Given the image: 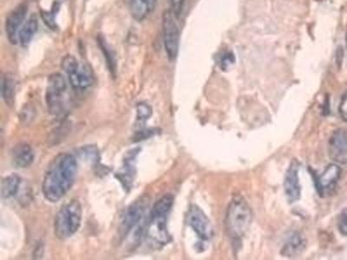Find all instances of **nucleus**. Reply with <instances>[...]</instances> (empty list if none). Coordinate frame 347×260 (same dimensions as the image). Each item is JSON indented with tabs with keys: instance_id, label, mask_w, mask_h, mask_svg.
<instances>
[{
	"instance_id": "f257e3e1",
	"label": "nucleus",
	"mask_w": 347,
	"mask_h": 260,
	"mask_svg": "<svg viewBox=\"0 0 347 260\" xmlns=\"http://www.w3.org/2000/svg\"><path fill=\"white\" fill-rule=\"evenodd\" d=\"M78 173V162L70 153H60L52 161L43 177L42 191L49 201H59L71 188Z\"/></svg>"
},
{
	"instance_id": "f03ea898",
	"label": "nucleus",
	"mask_w": 347,
	"mask_h": 260,
	"mask_svg": "<svg viewBox=\"0 0 347 260\" xmlns=\"http://www.w3.org/2000/svg\"><path fill=\"white\" fill-rule=\"evenodd\" d=\"M252 210L245 199L236 197L229 204L225 218L226 231L234 243H240L249 231Z\"/></svg>"
},
{
	"instance_id": "7ed1b4c3",
	"label": "nucleus",
	"mask_w": 347,
	"mask_h": 260,
	"mask_svg": "<svg viewBox=\"0 0 347 260\" xmlns=\"http://www.w3.org/2000/svg\"><path fill=\"white\" fill-rule=\"evenodd\" d=\"M83 208L78 199L64 204L56 214L54 234L59 240H67L78 231L81 225Z\"/></svg>"
},
{
	"instance_id": "20e7f679",
	"label": "nucleus",
	"mask_w": 347,
	"mask_h": 260,
	"mask_svg": "<svg viewBox=\"0 0 347 260\" xmlns=\"http://www.w3.org/2000/svg\"><path fill=\"white\" fill-rule=\"evenodd\" d=\"M47 108L53 116L65 115L69 109L68 85L64 75L60 73H53L47 80L45 94Z\"/></svg>"
},
{
	"instance_id": "39448f33",
	"label": "nucleus",
	"mask_w": 347,
	"mask_h": 260,
	"mask_svg": "<svg viewBox=\"0 0 347 260\" xmlns=\"http://www.w3.org/2000/svg\"><path fill=\"white\" fill-rule=\"evenodd\" d=\"M148 203L146 199H140L128 207L121 220L120 233L122 238H127L134 232V239L138 240L143 231V223L147 215Z\"/></svg>"
},
{
	"instance_id": "423d86ee",
	"label": "nucleus",
	"mask_w": 347,
	"mask_h": 260,
	"mask_svg": "<svg viewBox=\"0 0 347 260\" xmlns=\"http://www.w3.org/2000/svg\"><path fill=\"white\" fill-rule=\"evenodd\" d=\"M176 16L171 10H166L162 14V32L165 50L168 59L174 61L179 50L180 32L176 20Z\"/></svg>"
},
{
	"instance_id": "0eeeda50",
	"label": "nucleus",
	"mask_w": 347,
	"mask_h": 260,
	"mask_svg": "<svg viewBox=\"0 0 347 260\" xmlns=\"http://www.w3.org/2000/svg\"><path fill=\"white\" fill-rule=\"evenodd\" d=\"M187 224L203 241L211 240L214 235V229L210 220L204 212L197 205H190L188 209Z\"/></svg>"
},
{
	"instance_id": "6e6552de",
	"label": "nucleus",
	"mask_w": 347,
	"mask_h": 260,
	"mask_svg": "<svg viewBox=\"0 0 347 260\" xmlns=\"http://www.w3.org/2000/svg\"><path fill=\"white\" fill-rule=\"evenodd\" d=\"M168 215L148 214L146 234L151 242L163 246L170 242L171 236L167 226Z\"/></svg>"
},
{
	"instance_id": "1a4fd4ad",
	"label": "nucleus",
	"mask_w": 347,
	"mask_h": 260,
	"mask_svg": "<svg viewBox=\"0 0 347 260\" xmlns=\"http://www.w3.org/2000/svg\"><path fill=\"white\" fill-rule=\"evenodd\" d=\"M328 154L336 163L347 164V130L338 128L333 132L328 142Z\"/></svg>"
},
{
	"instance_id": "9d476101",
	"label": "nucleus",
	"mask_w": 347,
	"mask_h": 260,
	"mask_svg": "<svg viewBox=\"0 0 347 260\" xmlns=\"http://www.w3.org/2000/svg\"><path fill=\"white\" fill-rule=\"evenodd\" d=\"M341 176V168L337 164H330L323 173L316 179V188L318 194L324 196L331 194Z\"/></svg>"
},
{
	"instance_id": "9b49d317",
	"label": "nucleus",
	"mask_w": 347,
	"mask_h": 260,
	"mask_svg": "<svg viewBox=\"0 0 347 260\" xmlns=\"http://www.w3.org/2000/svg\"><path fill=\"white\" fill-rule=\"evenodd\" d=\"M300 164L297 161H292L287 169L284 180V189L286 199L290 203H294L301 199V187L299 179Z\"/></svg>"
},
{
	"instance_id": "f8f14e48",
	"label": "nucleus",
	"mask_w": 347,
	"mask_h": 260,
	"mask_svg": "<svg viewBox=\"0 0 347 260\" xmlns=\"http://www.w3.org/2000/svg\"><path fill=\"white\" fill-rule=\"evenodd\" d=\"M26 13H27V6L23 4H21L8 15V17H6V35H7L9 41L12 44H16L18 42V34L20 32L19 28L26 18Z\"/></svg>"
},
{
	"instance_id": "ddd939ff",
	"label": "nucleus",
	"mask_w": 347,
	"mask_h": 260,
	"mask_svg": "<svg viewBox=\"0 0 347 260\" xmlns=\"http://www.w3.org/2000/svg\"><path fill=\"white\" fill-rule=\"evenodd\" d=\"M69 84L76 90H85L94 84V75L90 67L79 64L77 69L68 75Z\"/></svg>"
},
{
	"instance_id": "4468645a",
	"label": "nucleus",
	"mask_w": 347,
	"mask_h": 260,
	"mask_svg": "<svg viewBox=\"0 0 347 260\" xmlns=\"http://www.w3.org/2000/svg\"><path fill=\"white\" fill-rule=\"evenodd\" d=\"M138 153V149L136 148L133 150H130L127 153L123 162V167L117 175V178L125 188H131V185L133 183L134 177L136 174V156Z\"/></svg>"
},
{
	"instance_id": "2eb2a0df",
	"label": "nucleus",
	"mask_w": 347,
	"mask_h": 260,
	"mask_svg": "<svg viewBox=\"0 0 347 260\" xmlns=\"http://www.w3.org/2000/svg\"><path fill=\"white\" fill-rule=\"evenodd\" d=\"M306 246H307L306 238L304 237L301 232L294 231L289 235V237L286 239V242L284 243L281 254L285 257H296L305 250Z\"/></svg>"
},
{
	"instance_id": "dca6fc26",
	"label": "nucleus",
	"mask_w": 347,
	"mask_h": 260,
	"mask_svg": "<svg viewBox=\"0 0 347 260\" xmlns=\"http://www.w3.org/2000/svg\"><path fill=\"white\" fill-rule=\"evenodd\" d=\"M12 163L16 168H26L34 161V152L27 143H20L13 148L12 152Z\"/></svg>"
},
{
	"instance_id": "f3484780",
	"label": "nucleus",
	"mask_w": 347,
	"mask_h": 260,
	"mask_svg": "<svg viewBox=\"0 0 347 260\" xmlns=\"http://www.w3.org/2000/svg\"><path fill=\"white\" fill-rule=\"evenodd\" d=\"M157 0H130V13L137 21H142L153 12Z\"/></svg>"
},
{
	"instance_id": "a211bd4d",
	"label": "nucleus",
	"mask_w": 347,
	"mask_h": 260,
	"mask_svg": "<svg viewBox=\"0 0 347 260\" xmlns=\"http://www.w3.org/2000/svg\"><path fill=\"white\" fill-rule=\"evenodd\" d=\"M21 186V178L17 174L12 173L11 175L4 178L1 183V196L2 199H12L19 192Z\"/></svg>"
},
{
	"instance_id": "6ab92c4d",
	"label": "nucleus",
	"mask_w": 347,
	"mask_h": 260,
	"mask_svg": "<svg viewBox=\"0 0 347 260\" xmlns=\"http://www.w3.org/2000/svg\"><path fill=\"white\" fill-rule=\"evenodd\" d=\"M38 18L34 15H32L22 26L19 34H18V40L20 42L22 46L26 47L29 45V43H31L34 35L38 31Z\"/></svg>"
},
{
	"instance_id": "aec40b11",
	"label": "nucleus",
	"mask_w": 347,
	"mask_h": 260,
	"mask_svg": "<svg viewBox=\"0 0 347 260\" xmlns=\"http://www.w3.org/2000/svg\"><path fill=\"white\" fill-rule=\"evenodd\" d=\"M16 95V80L14 75L6 73L2 82V96L6 105L12 106L14 104Z\"/></svg>"
},
{
	"instance_id": "412c9836",
	"label": "nucleus",
	"mask_w": 347,
	"mask_h": 260,
	"mask_svg": "<svg viewBox=\"0 0 347 260\" xmlns=\"http://www.w3.org/2000/svg\"><path fill=\"white\" fill-rule=\"evenodd\" d=\"M173 204L174 197L171 194H166L155 203L150 214L154 215H168Z\"/></svg>"
},
{
	"instance_id": "4be33fe9",
	"label": "nucleus",
	"mask_w": 347,
	"mask_h": 260,
	"mask_svg": "<svg viewBox=\"0 0 347 260\" xmlns=\"http://www.w3.org/2000/svg\"><path fill=\"white\" fill-rule=\"evenodd\" d=\"M97 43H98L99 46L101 48L102 51L104 53L110 72L115 75V72H116V61L114 52H113L112 49H110V45L106 43V41H105L104 37L101 36V35H99L98 38H97Z\"/></svg>"
},
{
	"instance_id": "5701e85b",
	"label": "nucleus",
	"mask_w": 347,
	"mask_h": 260,
	"mask_svg": "<svg viewBox=\"0 0 347 260\" xmlns=\"http://www.w3.org/2000/svg\"><path fill=\"white\" fill-rule=\"evenodd\" d=\"M152 116V109L148 104L140 102L136 105V121L144 123Z\"/></svg>"
},
{
	"instance_id": "b1692460",
	"label": "nucleus",
	"mask_w": 347,
	"mask_h": 260,
	"mask_svg": "<svg viewBox=\"0 0 347 260\" xmlns=\"http://www.w3.org/2000/svg\"><path fill=\"white\" fill-rule=\"evenodd\" d=\"M79 64H80L78 63V61L73 56L67 55L63 58L62 63H61V67L64 69V72L66 73L67 75H69L79 66Z\"/></svg>"
},
{
	"instance_id": "393cba45",
	"label": "nucleus",
	"mask_w": 347,
	"mask_h": 260,
	"mask_svg": "<svg viewBox=\"0 0 347 260\" xmlns=\"http://www.w3.org/2000/svg\"><path fill=\"white\" fill-rule=\"evenodd\" d=\"M234 63H235V58H234V54L231 52H228V53L224 54V56L221 58L220 68L223 70H227V69H230L234 65Z\"/></svg>"
},
{
	"instance_id": "a878e982",
	"label": "nucleus",
	"mask_w": 347,
	"mask_h": 260,
	"mask_svg": "<svg viewBox=\"0 0 347 260\" xmlns=\"http://www.w3.org/2000/svg\"><path fill=\"white\" fill-rule=\"evenodd\" d=\"M41 17L43 19L44 23L46 24L49 29H57V23H56L55 17L52 12H46V11H41Z\"/></svg>"
},
{
	"instance_id": "bb28decb",
	"label": "nucleus",
	"mask_w": 347,
	"mask_h": 260,
	"mask_svg": "<svg viewBox=\"0 0 347 260\" xmlns=\"http://www.w3.org/2000/svg\"><path fill=\"white\" fill-rule=\"evenodd\" d=\"M171 6V11L176 17H179L182 14L183 6L185 0H169Z\"/></svg>"
},
{
	"instance_id": "cd10ccee",
	"label": "nucleus",
	"mask_w": 347,
	"mask_h": 260,
	"mask_svg": "<svg viewBox=\"0 0 347 260\" xmlns=\"http://www.w3.org/2000/svg\"><path fill=\"white\" fill-rule=\"evenodd\" d=\"M338 231L344 236H347V211L340 214L338 223Z\"/></svg>"
},
{
	"instance_id": "c85d7f7f",
	"label": "nucleus",
	"mask_w": 347,
	"mask_h": 260,
	"mask_svg": "<svg viewBox=\"0 0 347 260\" xmlns=\"http://www.w3.org/2000/svg\"><path fill=\"white\" fill-rule=\"evenodd\" d=\"M338 112L342 120L347 121V91L342 95L341 101L338 107Z\"/></svg>"
},
{
	"instance_id": "c756f323",
	"label": "nucleus",
	"mask_w": 347,
	"mask_h": 260,
	"mask_svg": "<svg viewBox=\"0 0 347 260\" xmlns=\"http://www.w3.org/2000/svg\"><path fill=\"white\" fill-rule=\"evenodd\" d=\"M83 153H86V154H89V153H87L86 151H85V149H84L83 148V152H82ZM90 155V154H89ZM90 155L91 156H96L97 154H96V150L95 151H93L92 153H90Z\"/></svg>"
},
{
	"instance_id": "7c9ffc66",
	"label": "nucleus",
	"mask_w": 347,
	"mask_h": 260,
	"mask_svg": "<svg viewBox=\"0 0 347 260\" xmlns=\"http://www.w3.org/2000/svg\"><path fill=\"white\" fill-rule=\"evenodd\" d=\"M346 41H347V36H346Z\"/></svg>"
}]
</instances>
